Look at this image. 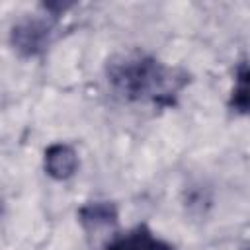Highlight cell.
I'll list each match as a JSON object with an SVG mask.
<instances>
[{
	"instance_id": "8992f818",
	"label": "cell",
	"mask_w": 250,
	"mask_h": 250,
	"mask_svg": "<svg viewBox=\"0 0 250 250\" xmlns=\"http://www.w3.org/2000/svg\"><path fill=\"white\" fill-rule=\"evenodd\" d=\"M115 219V211L111 205L107 203H90L82 209V221L86 225H92V227H100V225H107Z\"/></svg>"
},
{
	"instance_id": "3957f363",
	"label": "cell",
	"mask_w": 250,
	"mask_h": 250,
	"mask_svg": "<svg viewBox=\"0 0 250 250\" xmlns=\"http://www.w3.org/2000/svg\"><path fill=\"white\" fill-rule=\"evenodd\" d=\"M49 37V29L41 21H23L14 27L12 41L14 47L23 55H35L39 53Z\"/></svg>"
},
{
	"instance_id": "7a4b0ae2",
	"label": "cell",
	"mask_w": 250,
	"mask_h": 250,
	"mask_svg": "<svg viewBox=\"0 0 250 250\" xmlns=\"http://www.w3.org/2000/svg\"><path fill=\"white\" fill-rule=\"evenodd\" d=\"M78 168V154L72 146L64 143L51 145L45 152V170L55 180L70 178Z\"/></svg>"
},
{
	"instance_id": "5b68a950",
	"label": "cell",
	"mask_w": 250,
	"mask_h": 250,
	"mask_svg": "<svg viewBox=\"0 0 250 250\" xmlns=\"http://www.w3.org/2000/svg\"><path fill=\"white\" fill-rule=\"evenodd\" d=\"M230 107L236 113L250 115V64L238 68L234 78V88L230 94Z\"/></svg>"
},
{
	"instance_id": "277c9868",
	"label": "cell",
	"mask_w": 250,
	"mask_h": 250,
	"mask_svg": "<svg viewBox=\"0 0 250 250\" xmlns=\"http://www.w3.org/2000/svg\"><path fill=\"white\" fill-rule=\"evenodd\" d=\"M105 250H172L164 240L154 236L148 229L139 227L123 236L113 238Z\"/></svg>"
},
{
	"instance_id": "6da1fadb",
	"label": "cell",
	"mask_w": 250,
	"mask_h": 250,
	"mask_svg": "<svg viewBox=\"0 0 250 250\" xmlns=\"http://www.w3.org/2000/svg\"><path fill=\"white\" fill-rule=\"evenodd\" d=\"M107 76L113 90L129 100L166 102L180 88L170 70H166L154 59L143 55L121 57L113 61L109 64Z\"/></svg>"
}]
</instances>
